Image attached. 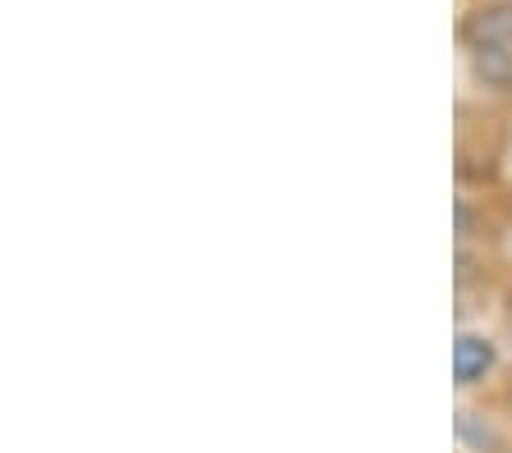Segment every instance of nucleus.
Instances as JSON below:
<instances>
[{"instance_id":"1","label":"nucleus","mask_w":512,"mask_h":453,"mask_svg":"<svg viewBox=\"0 0 512 453\" xmlns=\"http://www.w3.org/2000/svg\"><path fill=\"white\" fill-rule=\"evenodd\" d=\"M490 367H494V339L476 335V330H462L458 344H453V380L462 389L480 385V380L490 376Z\"/></svg>"}]
</instances>
